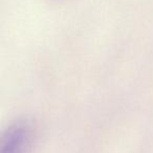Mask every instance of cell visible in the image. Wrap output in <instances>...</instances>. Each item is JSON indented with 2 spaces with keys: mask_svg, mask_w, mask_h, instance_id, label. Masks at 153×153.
<instances>
[{
  "mask_svg": "<svg viewBox=\"0 0 153 153\" xmlns=\"http://www.w3.org/2000/svg\"><path fill=\"white\" fill-rule=\"evenodd\" d=\"M34 139V129L25 120L14 122L2 132L0 153H27Z\"/></svg>",
  "mask_w": 153,
  "mask_h": 153,
  "instance_id": "obj_1",
  "label": "cell"
}]
</instances>
